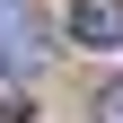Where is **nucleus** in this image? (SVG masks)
Here are the masks:
<instances>
[{"label":"nucleus","mask_w":123,"mask_h":123,"mask_svg":"<svg viewBox=\"0 0 123 123\" xmlns=\"http://www.w3.org/2000/svg\"><path fill=\"white\" fill-rule=\"evenodd\" d=\"M44 44H35V9L26 0H0V70H35Z\"/></svg>","instance_id":"obj_1"},{"label":"nucleus","mask_w":123,"mask_h":123,"mask_svg":"<svg viewBox=\"0 0 123 123\" xmlns=\"http://www.w3.org/2000/svg\"><path fill=\"white\" fill-rule=\"evenodd\" d=\"M70 35L88 53H123V0H70Z\"/></svg>","instance_id":"obj_2"},{"label":"nucleus","mask_w":123,"mask_h":123,"mask_svg":"<svg viewBox=\"0 0 123 123\" xmlns=\"http://www.w3.org/2000/svg\"><path fill=\"white\" fill-rule=\"evenodd\" d=\"M0 123H26V88H18V70H0Z\"/></svg>","instance_id":"obj_3"},{"label":"nucleus","mask_w":123,"mask_h":123,"mask_svg":"<svg viewBox=\"0 0 123 123\" xmlns=\"http://www.w3.org/2000/svg\"><path fill=\"white\" fill-rule=\"evenodd\" d=\"M88 114H97V123H123V79H105V88H97V105H88Z\"/></svg>","instance_id":"obj_4"}]
</instances>
